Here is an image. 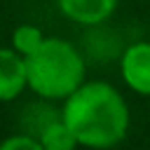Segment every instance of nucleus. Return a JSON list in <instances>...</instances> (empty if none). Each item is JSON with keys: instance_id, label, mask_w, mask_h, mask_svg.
Returning <instances> with one entry per match:
<instances>
[{"instance_id": "f257e3e1", "label": "nucleus", "mask_w": 150, "mask_h": 150, "mask_svg": "<svg viewBox=\"0 0 150 150\" xmlns=\"http://www.w3.org/2000/svg\"><path fill=\"white\" fill-rule=\"evenodd\" d=\"M61 120L75 134L77 143L91 150L117 145L129 131V105L108 82H82L61 108Z\"/></svg>"}, {"instance_id": "f03ea898", "label": "nucleus", "mask_w": 150, "mask_h": 150, "mask_svg": "<svg viewBox=\"0 0 150 150\" xmlns=\"http://www.w3.org/2000/svg\"><path fill=\"white\" fill-rule=\"evenodd\" d=\"M23 59L28 89L45 101H66L84 82V59L63 38H45V42Z\"/></svg>"}, {"instance_id": "7ed1b4c3", "label": "nucleus", "mask_w": 150, "mask_h": 150, "mask_svg": "<svg viewBox=\"0 0 150 150\" xmlns=\"http://www.w3.org/2000/svg\"><path fill=\"white\" fill-rule=\"evenodd\" d=\"M120 73L131 91L150 96V42H131L122 52Z\"/></svg>"}, {"instance_id": "20e7f679", "label": "nucleus", "mask_w": 150, "mask_h": 150, "mask_svg": "<svg viewBox=\"0 0 150 150\" xmlns=\"http://www.w3.org/2000/svg\"><path fill=\"white\" fill-rule=\"evenodd\" d=\"M26 87V59L12 47H0V103L14 101Z\"/></svg>"}, {"instance_id": "39448f33", "label": "nucleus", "mask_w": 150, "mask_h": 150, "mask_svg": "<svg viewBox=\"0 0 150 150\" xmlns=\"http://www.w3.org/2000/svg\"><path fill=\"white\" fill-rule=\"evenodd\" d=\"M61 14L82 26H98L112 16L117 0H56Z\"/></svg>"}, {"instance_id": "423d86ee", "label": "nucleus", "mask_w": 150, "mask_h": 150, "mask_svg": "<svg viewBox=\"0 0 150 150\" xmlns=\"http://www.w3.org/2000/svg\"><path fill=\"white\" fill-rule=\"evenodd\" d=\"M40 141V145L45 150H75L80 143L75 138V134L68 129V124L61 120V115L56 120H52L49 124H45L40 129V134L35 136Z\"/></svg>"}, {"instance_id": "0eeeda50", "label": "nucleus", "mask_w": 150, "mask_h": 150, "mask_svg": "<svg viewBox=\"0 0 150 150\" xmlns=\"http://www.w3.org/2000/svg\"><path fill=\"white\" fill-rule=\"evenodd\" d=\"M42 42H45V33L38 26H33V23H21L12 33V49L19 52L21 56L33 54Z\"/></svg>"}, {"instance_id": "6e6552de", "label": "nucleus", "mask_w": 150, "mask_h": 150, "mask_svg": "<svg viewBox=\"0 0 150 150\" xmlns=\"http://www.w3.org/2000/svg\"><path fill=\"white\" fill-rule=\"evenodd\" d=\"M0 150H45V148L40 145V141L35 136L23 131V134H14V136L5 138L0 143Z\"/></svg>"}]
</instances>
